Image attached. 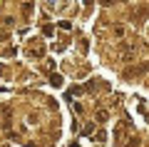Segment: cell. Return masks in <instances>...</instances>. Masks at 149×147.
<instances>
[{
	"label": "cell",
	"mask_w": 149,
	"mask_h": 147,
	"mask_svg": "<svg viewBox=\"0 0 149 147\" xmlns=\"http://www.w3.org/2000/svg\"><path fill=\"white\" fill-rule=\"evenodd\" d=\"M147 122H149V115H147Z\"/></svg>",
	"instance_id": "7"
},
{
	"label": "cell",
	"mask_w": 149,
	"mask_h": 147,
	"mask_svg": "<svg viewBox=\"0 0 149 147\" xmlns=\"http://www.w3.org/2000/svg\"><path fill=\"white\" fill-rule=\"evenodd\" d=\"M0 92H5V87H0Z\"/></svg>",
	"instance_id": "6"
},
{
	"label": "cell",
	"mask_w": 149,
	"mask_h": 147,
	"mask_svg": "<svg viewBox=\"0 0 149 147\" xmlns=\"http://www.w3.org/2000/svg\"><path fill=\"white\" fill-rule=\"evenodd\" d=\"M60 27H62V30H70V27H72V23H70V20H60Z\"/></svg>",
	"instance_id": "2"
},
{
	"label": "cell",
	"mask_w": 149,
	"mask_h": 147,
	"mask_svg": "<svg viewBox=\"0 0 149 147\" xmlns=\"http://www.w3.org/2000/svg\"><path fill=\"white\" fill-rule=\"evenodd\" d=\"M50 85L52 87H62V75H50Z\"/></svg>",
	"instance_id": "1"
},
{
	"label": "cell",
	"mask_w": 149,
	"mask_h": 147,
	"mask_svg": "<svg viewBox=\"0 0 149 147\" xmlns=\"http://www.w3.org/2000/svg\"><path fill=\"white\" fill-rule=\"evenodd\" d=\"M22 10H25V15H30V13H32V3H25V5H22Z\"/></svg>",
	"instance_id": "4"
},
{
	"label": "cell",
	"mask_w": 149,
	"mask_h": 147,
	"mask_svg": "<svg viewBox=\"0 0 149 147\" xmlns=\"http://www.w3.org/2000/svg\"><path fill=\"white\" fill-rule=\"evenodd\" d=\"M104 120H107V112L100 110V112H97V122H104Z\"/></svg>",
	"instance_id": "3"
},
{
	"label": "cell",
	"mask_w": 149,
	"mask_h": 147,
	"mask_svg": "<svg viewBox=\"0 0 149 147\" xmlns=\"http://www.w3.org/2000/svg\"><path fill=\"white\" fill-rule=\"evenodd\" d=\"M82 132H85V135H92V132H95V125H85V130H82Z\"/></svg>",
	"instance_id": "5"
}]
</instances>
